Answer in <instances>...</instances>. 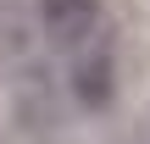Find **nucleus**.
<instances>
[{"label":"nucleus","instance_id":"2","mask_svg":"<svg viewBox=\"0 0 150 144\" xmlns=\"http://www.w3.org/2000/svg\"><path fill=\"white\" fill-rule=\"evenodd\" d=\"M33 17L56 44H83L100 28V0H33Z\"/></svg>","mask_w":150,"mask_h":144},{"label":"nucleus","instance_id":"1","mask_svg":"<svg viewBox=\"0 0 150 144\" xmlns=\"http://www.w3.org/2000/svg\"><path fill=\"white\" fill-rule=\"evenodd\" d=\"M67 94H72V105L89 111V117L111 111V105H117V55H111L106 44L78 50L72 67H67Z\"/></svg>","mask_w":150,"mask_h":144}]
</instances>
